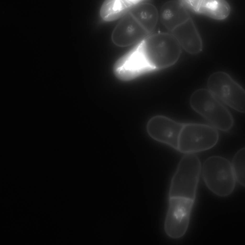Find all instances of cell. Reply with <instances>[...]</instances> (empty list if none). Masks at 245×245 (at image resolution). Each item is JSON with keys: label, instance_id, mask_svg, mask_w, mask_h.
Masks as SVG:
<instances>
[{"label": "cell", "instance_id": "8", "mask_svg": "<svg viewBox=\"0 0 245 245\" xmlns=\"http://www.w3.org/2000/svg\"><path fill=\"white\" fill-rule=\"evenodd\" d=\"M150 70L146 58L138 46L118 59L113 69L115 76L123 81L135 79Z\"/></svg>", "mask_w": 245, "mask_h": 245}, {"label": "cell", "instance_id": "5", "mask_svg": "<svg viewBox=\"0 0 245 245\" xmlns=\"http://www.w3.org/2000/svg\"><path fill=\"white\" fill-rule=\"evenodd\" d=\"M216 128L203 124L184 123L180 133L177 150L185 154L208 150L218 142Z\"/></svg>", "mask_w": 245, "mask_h": 245}, {"label": "cell", "instance_id": "3", "mask_svg": "<svg viewBox=\"0 0 245 245\" xmlns=\"http://www.w3.org/2000/svg\"><path fill=\"white\" fill-rule=\"evenodd\" d=\"M201 168L204 182L213 193L225 197L233 192L236 179L231 164L228 160L220 156H212L205 160Z\"/></svg>", "mask_w": 245, "mask_h": 245}, {"label": "cell", "instance_id": "7", "mask_svg": "<svg viewBox=\"0 0 245 245\" xmlns=\"http://www.w3.org/2000/svg\"><path fill=\"white\" fill-rule=\"evenodd\" d=\"M184 123L165 116L156 115L148 121L146 130L149 136L154 140L177 150L180 133Z\"/></svg>", "mask_w": 245, "mask_h": 245}, {"label": "cell", "instance_id": "2", "mask_svg": "<svg viewBox=\"0 0 245 245\" xmlns=\"http://www.w3.org/2000/svg\"><path fill=\"white\" fill-rule=\"evenodd\" d=\"M189 103L194 111L216 128L227 132L233 126L234 119L229 111L208 89L200 88L194 91Z\"/></svg>", "mask_w": 245, "mask_h": 245}, {"label": "cell", "instance_id": "9", "mask_svg": "<svg viewBox=\"0 0 245 245\" xmlns=\"http://www.w3.org/2000/svg\"><path fill=\"white\" fill-rule=\"evenodd\" d=\"M149 35L129 12L115 27L111 39L116 45L125 47L140 43Z\"/></svg>", "mask_w": 245, "mask_h": 245}, {"label": "cell", "instance_id": "11", "mask_svg": "<svg viewBox=\"0 0 245 245\" xmlns=\"http://www.w3.org/2000/svg\"><path fill=\"white\" fill-rule=\"evenodd\" d=\"M159 17L164 26L171 32L190 18L186 8L177 0L165 3L161 8Z\"/></svg>", "mask_w": 245, "mask_h": 245}, {"label": "cell", "instance_id": "15", "mask_svg": "<svg viewBox=\"0 0 245 245\" xmlns=\"http://www.w3.org/2000/svg\"><path fill=\"white\" fill-rule=\"evenodd\" d=\"M245 148L239 150L235 154L231 164L236 180L241 185L245 186Z\"/></svg>", "mask_w": 245, "mask_h": 245}, {"label": "cell", "instance_id": "14", "mask_svg": "<svg viewBox=\"0 0 245 245\" xmlns=\"http://www.w3.org/2000/svg\"><path fill=\"white\" fill-rule=\"evenodd\" d=\"M143 1L135 5L129 12L150 34L156 26L159 14L154 5Z\"/></svg>", "mask_w": 245, "mask_h": 245}, {"label": "cell", "instance_id": "1", "mask_svg": "<svg viewBox=\"0 0 245 245\" xmlns=\"http://www.w3.org/2000/svg\"><path fill=\"white\" fill-rule=\"evenodd\" d=\"M150 70L170 67L178 60L181 47L172 34L164 33L148 35L138 45Z\"/></svg>", "mask_w": 245, "mask_h": 245}, {"label": "cell", "instance_id": "10", "mask_svg": "<svg viewBox=\"0 0 245 245\" xmlns=\"http://www.w3.org/2000/svg\"><path fill=\"white\" fill-rule=\"evenodd\" d=\"M172 32L181 47L187 53L194 55L202 51V40L191 18L176 28Z\"/></svg>", "mask_w": 245, "mask_h": 245}, {"label": "cell", "instance_id": "4", "mask_svg": "<svg viewBox=\"0 0 245 245\" xmlns=\"http://www.w3.org/2000/svg\"><path fill=\"white\" fill-rule=\"evenodd\" d=\"M201 170L197 156L194 153L185 154L172 178L168 196L184 195L195 199Z\"/></svg>", "mask_w": 245, "mask_h": 245}, {"label": "cell", "instance_id": "6", "mask_svg": "<svg viewBox=\"0 0 245 245\" xmlns=\"http://www.w3.org/2000/svg\"><path fill=\"white\" fill-rule=\"evenodd\" d=\"M208 89L219 100L235 110L244 113L245 91L228 73L215 72L209 77Z\"/></svg>", "mask_w": 245, "mask_h": 245}, {"label": "cell", "instance_id": "13", "mask_svg": "<svg viewBox=\"0 0 245 245\" xmlns=\"http://www.w3.org/2000/svg\"><path fill=\"white\" fill-rule=\"evenodd\" d=\"M141 0H107L102 3L100 14L102 19L110 22L122 18Z\"/></svg>", "mask_w": 245, "mask_h": 245}, {"label": "cell", "instance_id": "12", "mask_svg": "<svg viewBox=\"0 0 245 245\" xmlns=\"http://www.w3.org/2000/svg\"><path fill=\"white\" fill-rule=\"evenodd\" d=\"M189 4L192 9L197 14L217 20L225 19L231 11L229 4L225 0H191Z\"/></svg>", "mask_w": 245, "mask_h": 245}]
</instances>
